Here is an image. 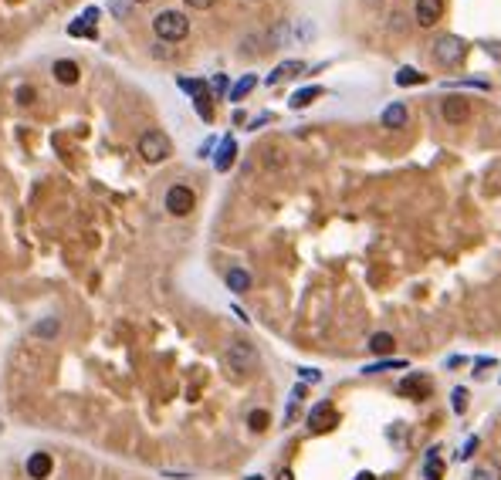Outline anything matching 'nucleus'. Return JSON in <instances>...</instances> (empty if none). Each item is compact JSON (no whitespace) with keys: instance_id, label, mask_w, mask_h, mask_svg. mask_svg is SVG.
<instances>
[{"instance_id":"f257e3e1","label":"nucleus","mask_w":501,"mask_h":480,"mask_svg":"<svg viewBox=\"0 0 501 480\" xmlns=\"http://www.w3.org/2000/svg\"><path fill=\"white\" fill-rule=\"evenodd\" d=\"M227 365H231V372H238V376H251V372H258V365H261V355L258 349L251 345V342H244V338H234L231 345H227Z\"/></svg>"},{"instance_id":"f03ea898","label":"nucleus","mask_w":501,"mask_h":480,"mask_svg":"<svg viewBox=\"0 0 501 480\" xmlns=\"http://www.w3.org/2000/svg\"><path fill=\"white\" fill-rule=\"evenodd\" d=\"M153 31H156L159 41H183L186 31H190V21L180 10H163V14L153 17Z\"/></svg>"},{"instance_id":"7ed1b4c3","label":"nucleus","mask_w":501,"mask_h":480,"mask_svg":"<svg viewBox=\"0 0 501 480\" xmlns=\"http://www.w3.org/2000/svg\"><path fill=\"white\" fill-rule=\"evenodd\" d=\"M139 156H142L146 163H163V159H170V156H173L170 135H163V132H156V129L142 132V135H139Z\"/></svg>"},{"instance_id":"20e7f679","label":"nucleus","mask_w":501,"mask_h":480,"mask_svg":"<svg viewBox=\"0 0 501 480\" xmlns=\"http://www.w3.org/2000/svg\"><path fill=\"white\" fill-rule=\"evenodd\" d=\"M434 54H437V61H441V65L454 68V65H461V61L468 58V44H464L457 34H441V38H437V44H434Z\"/></svg>"},{"instance_id":"39448f33","label":"nucleus","mask_w":501,"mask_h":480,"mask_svg":"<svg viewBox=\"0 0 501 480\" xmlns=\"http://www.w3.org/2000/svg\"><path fill=\"white\" fill-rule=\"evenodd\" d=\"M180 88L193 95V105H197V112H200V119L204 122H211L213 119V105H211V88H207V81H200V78H180Z\"/></svg>"},{"instance_id":"423d86ee","label":"nucleus","mask_w":501,"mask_h":480,"mask_svg":"<svg viewBox=\"0 0 501 480\" xmlns=\"http://www.w3.org/2000/svg\"><path fill=\"white\" fill-rule=\"evenodd\" d=\"M193 206H197V197H193L190 186H170V190H166V210H170L173 217L193 213Z\"/></svg>"},{"instance_id":"0eeeda50","label":"nucleus","mask_w":501,"mask_h":480,"mask_svg":"<svg viewBox=\"0 0 501 480\" xmlns=\"http://www.w3.org/2000/svg\"><path fill=\"white\" fill-rule=\"evenodd\" d=\"M441 115L447 119L450 126H464V122L471 119V101L461 99V95H450V99H444V105H441Z\"/></svg>"},{"instance_id":"6e6552de","label":"nucleus","mask_w":501,"mask_h":480,"mask_svg":"<svg viewBox=\"0 0 501 480\" xmlns=\"http://www.w3.org/2000/svg\"><path fill=\"white\" fill-rule=\"evenodd\" d=\"M339 423V416H336V409H332V403H318L312 413H309V427L315 433H325V430H332Z\"/></svg>"},{"instance_id":"1a4fd4ad","label":"nucleus","mask_w":501,"mask_h":480,"mask_svg":"<svg viewBox=\"0 0 501 480\" xmlns=\"http://www.w3.org/2000/svg\"><path fill=\"white\" fill-rule=\"evenodd\" d=\"M444 17V0H417V24L434 27Z\"/></svg>"},{"instance_id":"9d476101","label":"nucleus","mask_w":501,"mask_h":480,"mask_svg":"<svg viewBox=\"0 0 501 480\" xmlns=\"http://www.w3.org/2000/svg\"><path fill=\"white\" fill-rule=\"evenodd\" d=\"M54 470L51 454H31L27 456V477L31 480H44Z\"/></svg>"},{"instance_id":"9b49d317","label":"nucleus","mask_w":501,"mask_h":480,"mask_svg":"<svg viewBox=\"0 0 501 480\" xmlns=\"http://www.w3.org/2000/svg\"><path fill=\"white\" fill-rule=\"evenodd\" d=\"M234 159H238V142L227 135L224 142H220V149L213 156V166H217V173H227L231 166H234Z\"/></svg>"},{"instance_id":"f8f14e48","label":"nucleus","mask_w":501,"mask_h":480,"mask_svg":"<svg viewBox=\"0 0 501 480\" xmlns=\"http://www.w3.org/2000/svg\"><path fill=\"white\" fill-rule=\"evenodd\" d=\"M406 122H410V112H406L403 101H393V105L383 108V126L386 129H403Z\"/></svg>"},{"instance_id":"ddd939ff","label":"nucleus","mask_w":501,"mask_h":480,"mask_svg":"<svg viewBox=\"0 0 501 480\" xmlns=\"http://www.w3.org/2000/svg\"><path fill=\"white\" fill-rule=\"evenodd\" d=\"M305 72V61H281L271 75H268V85H281V81H288V78L302 75Z\"/></svg>"},{"instance_id":"4468645a","label":"nucleus","mask_w":501,"mask_h":480,"mask_svg":"<svg viewBox=\"0 0 501 480\" xmlns=\"http://www.w3.org/2000/svg\"><path fill=\"white\" fill-rule=\"evenodd\" d=\"M95 17H99V10H95V7H88V10H85V17H79L75 24L68 27V34H72V38H81V34H85V38H95Z\"/></svg>"},{"instance_id":"2eb2a0df","label":"nucleus","mask_w":501,"mask_h":480,"mask_svg":"<svg viewBox=\"0 0 501 480\" xmlns=\"http://www.w3.org/2000/svg\"><path fill=\"white\" fill-rule=\"evenodd\" d=\"M420 392H430V382L423 379L420 372H410L406 379L400 382V396H417L420 399Z\"/></svg>"},{"instance_id":"dca6fc26","label":"nucleus","mask_w":501,"mask_h":480,"mask_svg":"<svg viewBox=\"0 0 501 480\" xmlns=\"http://www.w3.org/2000/svg\"><path fill=\"white\" fill-rule=\"evenodd\" d=\"M227 288H231L234 295L251 291V274H247L244 267H231V271H227Z\"/></svg>"},{"instance_id":"f3484780","label":"nucleus","mask_w":501,"mask_h":480,"mask_svg":"<svg viewBox=\"0 0 501 480\" xmlns=\"http://www.w3.org/2000/svg\"><path fill=\"white\" fill-rule=\"evenodd\" d=\"M423 480H444V463H441V450H437V447L427 454V463H423Z\"/></svg>"},{"instance_id":"a211bd4d","label":"nucleus","mask_w":501,"mask_h":480,"mask_svg":"<svg viewBox=\"0 0 501 480\" xmlns=\"http://www.w3.org/2000/svg\"><path fill=\"white\" fill-rule=\"evenodd\" d=\"M51 72L61 85H75V81H79V65H75V61H54Z\"/></svg>"},{"instance_id":"6ab92c4d","label":"nucleus","mask_w":501,"mask_h":480,"mask_svg":"<svg viewBox=\"0 0 501 480\" xmlns=\"http://www.w3.org/2000/svg\"><path fill=\"white\" fill-rule=\"evenodd\" d=\"M393 349H396V342L390 331H376L370 338V352H376V355H393Z\"/></svg>"},{"instance_id":"aec40b11","label":"nucleus","mask_w":501,"mask_h":480,"mask_svg":"<svg viewBox=\"0 0 501 480\" xmlns=\"http://www.w3.org/2000/svg\"><path fill=\"white\" fill-rule=\"evenodd\" d=\"M318 95H322V88H318V85H309V88H302V92H295V95H291V108H309V105H312V101L318 99Z\"/></svg>"},{"instance_id":"412c9836","label":"nucleus","mask_w":501,"mask_h":480,"mask_svg":"<svg viewBox=\"0 0 501 480\" xmlns=\"http://www.w3.org/2000/svg\"><path fill=\"white\" fill-rule=\"evenodd\" d=\"M58 331H61V322H58V318H44V322H38V325L31 329V335H34V338H58Z\"/></svg>"},{"instance_id":"4be33fe9","label":"nucleus","mask_w":501,"mask_h":480,"mask_svg":"<svg viewBox=\"0 0 501 480\" xmlns=\"http://www.w3.org/2000/svg\"><path fill=\"white\" fill-rule=\"evenodd\" d=\"M475 480H501V467L495 460H484L475 467Z\"/></svg>"},{"instance_id":"5701e85b","label":"nucleus","mask_w":501,"mask_h":480,"mask_svg":"<svg viewBox=\"0 0 501 480\" xmlns=\"http://www.w3.org/2000/svg\"><path fill=\"white\" fill-rule=\"evenodd\" d=\"M254 85H258V78H254V75H244L238 85L231 88V101H240L244 95H251V92H254Z\"/></svg>"},{"instance_id":"b1692460","label":"nucleus","mask_w":501,"mask_h":480,"mask_svg":"<svg viewBox=\"0 0 501 480\" xmlns=\"http://www.w3.org/2000/svg\"><path fill=\"white\" fill-rule=\"evenodd\" d=\"M396 85H403V88L423 85V75L417 72V68H400V72H396Z\"/></svg>"},{"instance_id":"393cba45","label":"nucleus","mask_w":501,"mask_h":480,"mask_svg":"<svg viewBox=\"0 0 501 480\" xmlns=\"http://www.w3.org/2000/svg\"><path fill=\"white\" fill-rule=\"evenodd\" d=\"M268 423H271V416H268V409H254L251 416H247V427L254 433H264L268 430Z\"/></svg>"},{"instance_id":"a878e982","label":"nucleus","mask_w":501,"mask_h":480,"mask_svg":"<svg viewBox=\"0 0 501 480\" xmlns=\"http://www.w3.org/2000/svg\"><path fill=\"white\" fill-rule=\"evenodd\" d=\"M386 369H406V362H403V358H386V362H376V365H366L363 372H366V376H376V372H386Z\"/></svg>"},{"instance_id":"bb28decb","label":"nucleus","mask_w":501,"mask_h":480,"mask_svg":"<svg viewBox=\"0 0 501 480\" xmlns=\"http://www.w3.org/2000/svg\"><path fill=\"white\" fill-rule=\"evenodd\" d=\"M450 399H454V413H464L468 409V389H454Z\"/></svg>"},{"instance_id":"cd10ccee","label":"nucleus","mask_w":501,"mask_h":480,"mask_svg":"<svg viewBox=\"0 0 501 480\" xmlns=\"http://www.w3.org/2000/svg\"><path fill=\"white\" fill-rule=\"evenodd\" d=\"M129 3L132 0H112V14H115V17H126V14H129Z\"/></svg>"},{"instance_id":"c85d7f7f","label":"nucleus","mask_w":501,"mask_h":480,"mask_svg":"<svg viewBox=\"0 0 501 480\" xmlns=\"http://www.w3.org/2000/svg\"><path fill=\"white\" fill-rule=\"evenodd\" d=\"M477 447H481V440H477V436H471V440H468V443H464V454H461V460H468V456L475 454Z\"/></svg>"},{"instance_id":"c756f323","label":"nucleus","mask_w":501,"mask_h":480,"mask_svg":"<svg viewBox=\"0 0 501 480\" xmlns=\"http://www.w3.org/2000/svg\"><path fill=\"white\" fill-rule=\"evenodd\" d=\"M298 376H302L305 382H318V379H322V376H318V369H298Z\"/></svg>"},{"instance_id":"7c9ffc66","label":"nucleus","mask_w":501,"mask_h":480,"mask_svg":"<svg viewBox=\"0 0 501 480\" xmlns=\"http://www.w3.org/2000/svg\"><path fill=\"white\" fill-rule=\"evenodd\" d=\"M213 92H217V95H224V92H227V75L213 78Z\"/></svg>"},{"instance_id":"2f4dec72","label":"nucleus","mask_w":501,"mask_h":480,"mask_svg":"<svg viewBox=\"0 0 501 480\" xmlns=\"http://www.w3.org/2000/svg\"><path fill=\"white\" fill-rule=\"evenodd\" d=\"M183 3H190L193 10H207V7H211L213 0H183Z\"/></svg>"},{"instance_id":"473e14b6","label":"nucleus","mask_w":501,"mask_h":480,"mask_svg":"<svg viewBox=\"0 0 501 480\" xmlns=\"http://www.w3.org/2000/svg\"><path fill=\"white\" fill-rule=\"evenodd\" d=\"M31 99H34V88H21V92H17V101H21V105H27Z\"/></svg>"},{"instance_id":"72a5a7b5","label":"nucleus","mask_w":501,"mask_h":480,"mask_svg":"<svg viewBox=\"0 0 501 480\" xmlns=\"http://www.w3.org/2000/svg\"><path fill=\"white\" fill-rule=\"evenodd\" d=\"M278 480H295V477H291V470H281V474H278Z\"/></svg>"},{"instance_id":"f704fd0d","label":"nucleus","mask_w":501,"mask_h":480,"mask_svg":"<svg viewBox=\"0 0 501 480\" xmlns=\"http://www.w3.org/2000/svg\"><path fill=\"white\" fill-rule=\"evenodd\" d=\"M356 480H372V474H359V477H356Z\"/></svg>"},{"instance_id":"c9c22d12","label":"nucleus","mask_w":501,"mask_h":480,"mask_svg":"<svg viewBox=\"0 0 501 480\" xmlns=\"http://www.w3.org/2000/svg\"><path fill=\"white\" fill-rule=\"evenodd\" d=\"M247 480H264V477H261V474H254V477H247Z\"/></svg>"},{"instance_id":"e433bc0d","label":"nucleus","mask_w":501,"mask_h":480,"mask_svg":"<svg viewBox=\"0 0 501 480\" xmlns=\"http://www.w3.org/2000/svg\"><path fill=\"white\" fill-rule=\"evenodd\" d=\"M132 3H149V0H132Z\"/></svg>"}]
</instances>
